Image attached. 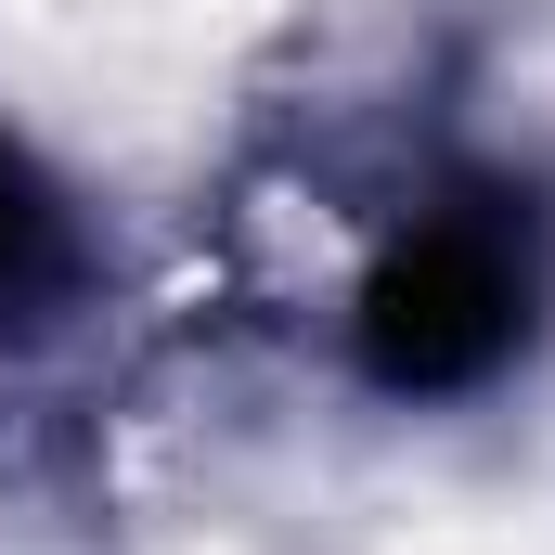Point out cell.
<instances>
[{
	"label": "cell",
	"instance_id": "7a4b0ae2",
	"mask_svg": "<svg viewBox=\"0 0 555 555\" xmlns=\"http://www.w3.org/2000/svg\"><path fill=\"white\" fill-rule=\"evenodd\" d=\"M52 259H65V233H52V194L0 155V310H26L39 284H52Z\"/></svg>",
	"mask_w": 555,
	"mask_h": 555
},
{
	"label": "cell",
	"instance_id": "6da1fadb",
	"mask_svg": "<svg viewBox=\"0 0 555 555\" xmlns=\"http://www.w3.org/2000/svg\"><path fill=\"white\" fill-rule=\"evenodd\" d=\"M517 336H530V246L491 207L414 220L375 259V284H362V362H375V388H414V401L478 388Z\"/></svg>",
	"mask_w": 555,
	"mask_h": 555
}]
</instances>
